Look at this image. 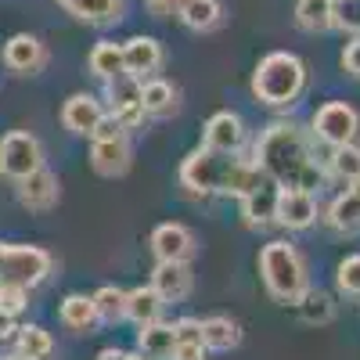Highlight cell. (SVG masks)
Returning a JSON list of instances; mask_svg holds the SVG:
<instances>
[{
    "label": "cell",
    "instance_id": "cell-35",
    "mask_svg": "<svg viewBox=\"0 0 360 360\" xmlns=\"http://www.w3.org/2000/svg\"><path fill=\"white\" fill-rule=\"evenodd\" d=\"M335 4V25L360 37V0H332Z\"/></svg>",
    "mask_w": 360,
    "mask_h": 360
},
{
    "label": "cell",
    "instance_id": "cell-43",
    "mask_svg": "<svg viewBox=\"0 0 360 360\" xmlns=\"http://www.w3.org/2000/svg\"><path fill=\"white\" fill-rule=\"evenodd\" d=\"M123 360H152V356H144V353H127Z\"/></svg>",
    "mask_w": 360,
    "mask_h": 360
},
{
    "label": "cell",
    "instance_id": "cell-15",
    "mask_svg": "<svg viewBox=\"0 0 360 360\" xmlns=\"http://www.w3.org/2000/svg\"><path fill=\"white\" fill-rule=\"evenodd\" d=\"M123 65L130 76H152L162 65V44L155 37H130L123 44Z\"/></svg>",
    "mask_w": 360,
    "mask_h": 360
},
{
    "label": "cell",
    "instance_id": "cell-36",
    "mask_svg": "<svg viewBox=\"0 0 360 360\" xmlns=\"http://www.w3.org/2000/svg\"><path fill=\"white\" fill-rule=\"evenodd\" d=\"M123 134H127L123 123L115 119V112H108V115L98 119V127H94V134H90V137H94V141H112V137H123Z\"/></svg>",
    "mask_w": 360,
    "mask_h": 360
},
{
    "label": "cell",
    "instance_id": "cell-8",
    "mask_svg": "<svg viewBox=\"0 0 360 360\" xmlns=\"http://www.w3.org/2000/svg\"><path fill=\"white\" fill-rule=\"evenodd\" d=\"M141 86L144 79L141 76H130V72H119L115 79H108V101H112V112L115 119L123 123V130H134L144 123V105H141Z\"/></svg>",
    "mask_w": 360,
    "mask_h": 360
},
{
    "label": "cell",
    "instance_id": "cell-40",
    "mask_svg": "<svg viewBox=\"0 0 360 360\" xmlns=\"http://www.w3.org/2000/svg\"><path fill=\"white\" fill-rule=\"evenodd\" d=\"M15 332H18V328H15V317L0 310V342H8V339H11Z\"/></svg>",
    "mask_w": 360,
    "mask_h": 360
},
{
    "label": "cell",
    "instance_id": "cell-5",
    "mask_svg": "<svg viewBox=\"0 0 360 360\" xmlns=\"http://www.w3.org/2000/svg\"><path fill=\"white\" fill-rule=\"evenodd\" d=\"M51 274V252L37 245H8L0 242V281H18L25 288H37Z\"/></svg>",
    "mask_w": 360,
    "mask_h": 360
},
{
    "label": "cell",
    "instance_id": "cell-9",
    "mask_svg": "<svg viewBox=\"0 0 360 360\" xmlns=\"http://www.w3.org/2000/svg\"><path fill=\"white\" fill-rule=\"evenodd\" d=\"M314 220H317V198H314V191L281 188L274 224H281V227H288V231H307Z\"/></svg>",
    "mask_w": 360,
    "mask_h": 360
},
{
    "label": "cell",
    "instance_id": "cell-11",
    "mask_svg": "<svg viewBox=\"0 0 360 360\" xmlns=\"http://www.w3.org/2000/svg\"><path fill=\"white\" fill-rule=\"evenodd\" d=\"M152 252L166 263H188L195 252V238L184 224H162L152 231Z\"/></svg>",
    "mask_w": 360,
    "mask_h": 360
},
{
    "label": "cell",
    "instance_id": "cell-31",
    "mask_svg": "<svg viewBox=\"0 0 360 360\" xmlns=\"http://www.w3.org/2000/svg\"><path fill=\"white\" fill-rule=\"evenodd\" d=\"M94 307H98V321H123L127 317V292L123 288H115V285H105L94 292Z\"/></svg>",
    "mask_w": 360,
    "mask_h": 360
},
{
    "label": "cell",
    "instance_id": "cell-18",
    "mask_svg": "<svg viewBox=\"0 0 360 360\" xmlns=\"http://www.w3.org/2000/svg\"><path fill=\"white\" fill-rule=\"evenodd\" d=\"M101 115H105V112H101L98 98H90V94H72V98L65 101V108H62V123H65L69 134L90 137Z\"/></svg>",
    "mask_w": 360,
    "mask_h": 360
},
{
    "label": "cell",
    "instance_id": "cell-6",
    "mask_svg": "<svg viewBox=\"0 0 360 360\" xmlns=\"http://www.w3.org/2000/svg\"><path fill=\"white\" fill-rule=\"evenodd\" d=\"M44 166V148L29 130H11L0 137V176L22 180Z\"/></svg>",
    "mask_w": 360,
    "mask_h": 360
},
{
    "label": "cell",
    "instance_id": "cell-19",
    "mask_svg": "<svg viewBox=\"0 0 360 360\" xmlns=\"http://www.w3.org/2000/svg\"><path fill=\"white\" fill-rule=\"evenodd\" d=\"M58 8L86 25H112L123 18V0H58Z\"/></svg>",
    "mask_w": 360,
    "mask_h": 360
},
{
    "label": "cell",
    "instance_id": "cell-27",
    "mask_svg": "<svg viewBox=\"0 0 360 360\" xmlns=\"http://www.w3.org/2000/svg\"><path fill=\"white\" fill-rule=\"evenodd\" d=\"M141 105H144L148 115H169V112H176V90H173V83L148 79L141 86Z\"/></svg>",
    "mask_w": 360,
    "mask_h": 360
},
{
    "label": "cell",
    "instance_id": "cell-41",
    "mask_svg": "<svg viewBox=\"0 0 360 360\" xmlns=\"http://www.w3.org/2000/svg\"><path fill=\"white\" fill-rule=\"evenodd\" d=\"M144 4H148V11H152L155 18H166V15L173 11V4H169V0H144Z\"/></svg>",
    "mask_w": 360,
    "mask_h": 360
},
{
    "label": "cell",
    "instance_id": "cell-42",
    "mask_svg": "<svg viewBox=\"0 0 360 360\" xmlns=\"http://www.w3.org/2000/svg\"><path fill=\"white\" fill-rule=\"evenodd\" d=\"M123 356H127L123 349H101L98 353V360H123Z\"/></svg>",
    "mask_w": 360,
    "mask_h": 360
},
{
    "label": "cell",
    "instance_id": "cell-28",
    "mask_svg": "<svg viewBox=\"0 0 360 360\" xmlns=\"http://www.w3.org/2000/svg\"><path fill=\"white\" fill-rule=\"evenodd\" d=\"M328 224H332L335 231L342 234H356L360 231V198L346 188V195H339L332 202V209H328Z\"/></svg>",
    "mask_w": 360,
    "mask_h": 360
},
{
    "label": "cell",
    "instance_id": "cell-25",
    "mask_svg": "<svg viewBox=\"0 0 360 360\" xmlns=\"http://www.w3.org/2000/svg\"><path fill=\"white\" fill-rule=\"evenodd\" d=\"M202 342H205V349L227 353L242 342V332H238V324L231 317H209V321H202Z\"/></svg>",
    "mask_w": 360,
    "mask_h": 360
},
{
    "label": "cell",
    "instance_id": "cell-26",
    "mask_svg": "<svg viewBox=\"0 0 360 360\" xmlns=\"http://www.w3.org/2000/svg\"><path fill=\"white\" fill-rule=\"evenodd\" d=\"M62 324L72 328V332H90V328L98 324L94 295H69L62 303Z\"/></svg>",
    "mask_w": 360,
    "mask_h": 360
},
{
    "label": "cell",
    "instance_id": "cell-10",
    "mask_svg": "<svg viewBox=\"0 0 360 360\" xmlns=\"http://www.w3.org/2000/svg\"><path fill=\"white\" fill-rule=\"evenodd\" d=\"M4 65L18 76H37L44 65H47V51L37 37L29 33H15L8 44H4Z\"/></svg>",
    "mask_w": 360,
    "mask_h": 360
},
{
    "label": "cell",
    "instance_id": "cell-1",
    "mask_svg": "<svg viewBox=\"0 0 360 360\" xmlns=\"http://www.w3.org/2000/svg\"><path fill=\"white\" fill-rule=\"evenodd\" d=\"M256 162L278 188L317 191L324 184V166L314 152V141L295 123H270L256 144Z\"/></svg>",
    "mask_w": 360,
    "mask_h": 360
},
{
    "label": "cell",
    "instance_id": "cell-4",
    "mask_svg": "<svg viewBox=\"0 0 360 360\" xmlns=\"http://www.w3.org/2000/svg\"><path fill=\"white\" fill-rule=\"evenodd\" d=\"M259 274L266 292L278 303H295L310 285H307V263L295 252V245L288 242H266L259 252Z\"/></svg>",
    "mask_w": 360,
    "mask_h": 360
},
{
    "label": "cell",
    "instance_id": "cell-34",
    "mask_svg": "<svg viewBox=\"0 0 360 360\" xmlns=\"http://www.w3.org/2000/svg\"><path fill=\"white\" fill-rule=\"evenodd\" d=\"M335 281H339V288H342L346 295H360V252H356V256H346V259L339 263Z\"/></svg>",
    "mask_w": 360,
    "mask_h": 360
},
{
    "label": "cell",
    "instance_id": "cell-30",
    "mask_svg": "<svg viewBox=\"0 0 360 360\" xmlns=\"http://www.w3.org/2000/svg\"><path fill=\"white\" fill-rule=\"evenodd\" d=\"M18 353L29 356V360H47L54 353V339L51 332H44L40 324H25L18 328Z\"/></svg>",
    "mask_w": 360,
    "mask_h": 360
},
{
    "label": "cell",
    "instance_id": "cell-44",
    "mask_svg": "<svg viewBox=\"0 0 360 360\" xmlns=\"http://www.w3.org/2000/svg\"><path fill=\"white\" fill-rule=\"evenodd\" d=\"M4 360H29V356H22V353H11V356H4Z\"/></svg>",
    "mask_w": 360,
    "mask_h": 360
},
{
    "label": "cell",
    "instance_id": "cell-7",
    "mask_svg": "<svg viewBox=\"0 0 360 360\" xmlns=\"http://www.w3.org/2000/svg\"><path fill=\"white\" fill-rule=\"evenodd\" d=\"M314 130H317V137H321L324 144L339 148V144H349V141L356 137L360 115H356V108H349L346 101H328V105H321L317 115H314Z\"/></svg>",
    "mask_w": 360,
    "mask_h": 360
},
{
    "label": "cell",
    "instance_id": "cell-32",
    "mask_svg": "<svg viewBox=\"0 0 360 360\" xmlns=\"http://www.w3.org/2000/svg\"><path fill=\"white\" fill-rule=\"evenodd\" d=\"M328 162H332V173L342 176L346 184H349V180L360 176V148L353 141L349 144H339V148H332V159H328Z\"/></svg>",
    "mask_w": 360,
    "mask_h": 360
},
{
    "label": "cell",
    "instance_id": "cell-39",
    "mask_svg": "<svg viewBox=\"0 0 360 360\" xmlns=\"http://www.w3.org/2000/svg\"><path fill=\"white\" fill-rule=\"evenodd\" d=\"M205 356V346L198 342H176L173 346V360H202Z\"/></svg>",
    "mask_w": 360,
    "mask_h": 360
},
{
    "label": "cell",
    "instance_id": "cell-2",
    "mask_svg": "<svg viewBox=\"0 0 360 360\" xmlns=\"http://www.w3.org/2000/svg\"><path fill=\"white\" fill-rule=\"evenodd\" d=\"M266 173L259 169V162L242 159L238 152H213V148H198L184 162H180V184L188 191H202V195H234L242 198L249 195Z\"/></svg>",
    "mask_w": 360,
    "mask_h": 360
},
{
    "label": "cell",
    "instance_id": "cell-23",
    "mask_svg": "<svg viewBox=\"0 0 360 360\" xmlns=\"http://www.w3.org/2000/svg\"><path fill=\"white\" fill-rule=\"evenodd\" d=\"M162 295L152 288V285H141V288H134V292H127V317L134 321V324H152V321H159L162 317Z\"/></svg>",
    "mask_w": 360,
    "mask_h": 360
},
{
    "label": "cell",
    "instance_id": "cell-14",
    "mask_svg": "<svg viewBox=\"0 0 360 360\" xmlns=\"http://www.w3.org/2000/svg\"><path fill=\"white\" fill-rule=\"evenodd\" d=\"M278 195H281V188H278L270 176H263L249 195H242V213H245V220H249L252 227H266V224H274V213H278Z\"/></svg>",
    "mask_w": 360,
    "mask_h": 360
},
{
    "label": "cell",
    "instance_id": "cell-38",
    "mask_svg": "<svg viewBox=\"0 0 360 360\" xmlns=\"http://www.w3.org/2000/svg\"><path fill=\"white\" fill-rule=\"evenodd\" d=\"M342 69L360 79V37H353V40L346 44V51H342Z\"/></svg>",
    "mask_w": 360,
    "mask_h": 360
},
{
    "label": "cell",
    "instance_id": "cell-37",
    "mask_svg": "<svg viewBox=\"0 0 360 360\" xmlns=\"http://www.w3.org/2000/svg\"><path fill=\"white\" fill-rule=\"evenodd\" d=\"M173 332H176V342H198V346H205V342H202V321L184 317V321L173 324Z\"/></svg>",
    "mask_w": 360,
    "mask_h": 360
},
{
    "label": "cell",
    "instance_id": "cell-12",
    "mask_svg": "<svg viewBox=\"0 0 360 360\" xmlns=\"http://www.w3.org/2000/svg\"><path fill=\"white\" fill-rule=\"evenodd\" d=\"M18 202H22L25 209H33V213H44V209H51V205L58 202V176H54L47 166H40V169H33L29 176H22V180H18Z\"/></svg>",
    "mask_w": 360,
    "mask_h": 360
},
{
    "label": "cell",
    "instance_id": "cell-17",
    "mask_svg": "<svg viewBox=\"0 0 360 360\" xmlns=\"http://www.w3.org/2000/svg\"><path fill=\"white\" fill-rule=\"evenodd\" d=\"M152 288L162 295V303H180L191 295V270L188 263H166L159 259L155 274H152Z\"/></svg>",
    "mask_w": 360,
    "mask_h": 360
},
{
    "label": "cell",
    "instance_id": "cell-33",
    "mask_svg": "<svg viewBox=\"0 0 360 360\" xmlns=\"http://www.w3.org/2000/svg\"><path fill=\"white\" fill-rule=\"evenodd\" d=\"M25 307H29V288L18 281H0V310L18 317Z\"/></svg>",
    "mask_w": 360,
    "mask_h": 360
},
{
    "label": "cell",
    "instance_id": "cell-45",
    "mask_svg": "<svg viewBox=\"0 0 360 360\" xmlns=\"http://www.w3.org/2000/svg\"><path fill=\"white\" fill-rule=\"evenodd\" d=\"M169 4H173V8H176V4H180V0H169Z\"/></svg>",
    "mask_w": 360,
    "mask_h": 360
},
{
    "label": "cell",
    "instance_id": "cell-24",
    "mask_svg": "<svg viewBox=\"0 0 360 360\" xmlns=\"http://www.w3.org/2000/svg\"><path fill=\"white\" fill-rule=\"evenodd\" d=\"M90 72H94L98 79H115L119 72H127L123 65V44H112V40H101L94 44V51H90Z\"/></svg>",
    "mask_w": 360,
    "mask_h": 360
},
{
    "label": "cell",
    "instance_id": "cell-13",
    "mask_svg": "<svg viewBox=\"0 0 360 360\" xmlns=\"http://www.w3.org/2000/svg\"><path fill=\"white\" fill-rule=\"evenodd\" d=\"M202 144L213 148V152H238V148L245 144V123H242L234 112H217V115L205 123Z\"/></svg>",
    "mask_w": 360,
    "mask_h": 360
},
{
    "label": "cell",
    "instance_id": "cell-3",
    "mask_svg": "<svg viewBox=\"0 0 360 360\" xmlns=\"http://www.w3.org/2000/svg\"><path fill=\"white\" fill-rule=\"evenodd\" d=\"M303 86H307V65L288 51L266 54L252 72V94L263 105H274V108L295 105V98L303 94Z\"/></svg>",
    "mask_w": 360,
    "mask_h": 360
},
{
    "label": "cell",
    "instance_id": "cell-29",
    "mask_svg": "<svg viewBox=\"0 0 360 360\" xmlns=\"http://www.w3.org/2000/svg\"><path fill=\"white\" fill-rule=\"evenodd\" d=\"M295 307H299V314H303L307 324H328V321H332V314H335L332 295L321 292V288H307L303 295L295 299Z\"/></svg>",
    "mask_w": 360,
    "mask_h": 360
},
{
    "label": "cell",
    "instance_id": "cell-22",
    "mask_svg": "<svg viewBox=\"0 0 360 360\" xmlns=\"http://www.w3.org/2000/svg\"><path fill=\"white\" fill-rule=\"evenodd\" d=\"M295 22L307 33H328V29H335V4L332 0H299Z\"/></svg>",
    "mask_w": 360,
    "mask_h": 360
},
{
    "label": "cell",
    "instance_id": "cell-21",
    "mask_svg": "<svg viewBox=\"0 0 360 360\" xmlns=\"http://www.w3.org/2000/svg\"><path fill=\"white\" fill-rule=\"evenodd\" d=\"M224 18V8L220 0H180V22L195 33H209V29H217Z\"/></svg>",
    "mask_w": 360,
    "mask_h": 360
},
{
    "label": "cell",
    "instance_id": "cell-16",
    "mask_svg": "<svg viewBox=\"0 0 360 360\" xmlns=\"http://www.w3.org/2000/svg\"><path fill=\"white\" fill-rule=\"evenodd\" d=\"M90 166H94L101 176H123L130 169V141L112 137V141H94L90 148Z\"/></svg>",
    "mask_w": 360,
    "mask_h": 360
},
{
    "label": "cell",
    "instance_id": "cell-20",
    "mask_svg": "<svg viewBox=\"0 0 360 360\" xmlns=\"http://www.w3.org/2000/svg\"><path fill=\"white\" fill-rule=\"evenodd\" d=\"M173 346H176V332L173 324H162V321H152V324H141L137 332V349L152 360H166L173 356Z\"/></svg>",
    "mask_w": 360,
    "mask_h": 360
}]
</instances>
